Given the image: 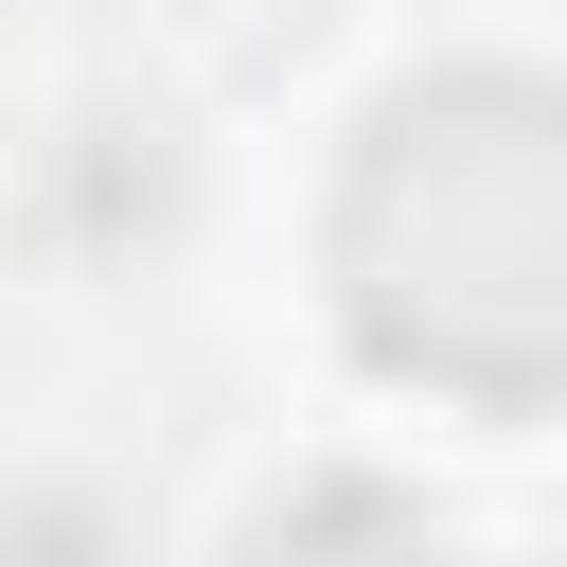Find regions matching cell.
<instances>
[{"label": "cell", "mask_w": 567, "mask_h": 567, "mask_svg": "<svg viewBox=\"0 0 567 567\" xmlns=\"http://www.w3.org/2000/svg\"><path fill=\"white\" fill-rule=\"evenodd\" d=\"M319 319L372 390L443 425L567 408V71L425 53L354 106L319 177Z\"/></svg>", "instance_id": "6da1fadb"}]
</instances>
